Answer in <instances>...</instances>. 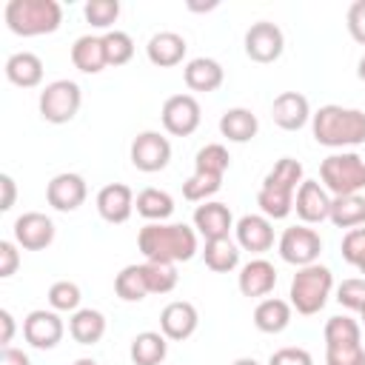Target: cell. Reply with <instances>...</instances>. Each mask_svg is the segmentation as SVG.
Wrapping results in <instances>:
<instances>
[{
	"label": "cell",
	"mask_w": 365,
	"mask_h": 365,
	"mask_svg": "<svg viewBox=\"0 0 365 365\" xmlns=\"http://www.w3.org/2000/svg\"><path fill=\"white\" fill-rule=\"evenodd\" d=\"M137 248L148 262H188L200 251V234L185 222H148L137 234Z\"/></svg>",
	"instance_id": "obj_1"
},
{
	"label": "cell",
	"mask_w": 365,
	"mask_h": 365,
	"mask_svg": "<svg viewBox=\"0 0 365 365\" xmlns=\"http://www.w3.org/2000/svg\"><path fill=\"white\" fill-rule=\"evenodd\" d=\"M311 134L325 148H356L365 143V111L345 106H319L311 114Z\"/></svg>",
	"instance_id": "obj_2"
},
{
	"label": "cell",
	"mask_w": 365,
	"mask_h": 365,
	"mask_svg": "<svg viewBox=\"0 0 365 365\" xmlns=\"http://www.w3.org/2000/svg\"><path fill=\"white\" fill-rule=\"evenodd\" d=\"M302 163L294 157H279L271 171L265 174L259 191H257V205L259 214H265L271 222L274 220H285L294 211V197L297 188L302 185Z\"/></svg>",
	"instance_id": "obj_3"
},
{
	"label": "cell",
	"mask_w": 365,
	"mask_h": 365,
	"mask_svg": "<svg viewBox=\"0 0 365 365\" xmlns=\"http://www.w3.org/2000/svg\"><path fill=\"white\" fill-rule=\"evenodd\" d=\"M3 20L17 37H40L60 29L63 6L57 0H9L3 9Z\"/></svg>",
	"instance_id": "obj_4"
},
{
	"label": "cell",
	"mask_w": 365,
	"mask_h": 365,
	"mask_svg": "<svg viewBox=\"0 0 365 365\" xmlns=\"http://www.w3.org/2000/svg\"><path fill=\"white\" fill-rule=\"evenodd\" d=\"M334 291V274L328 265H305V268H297V274L291 277V288H288V302L297 314L302 317H314L325 308L328 297Z\"/></svg>",
	"instance_id": "obj_5"
},
{
	"label": "cell",
	"mask_w": 365,
	"mask_h": 365,
	"mask_svg": "<svg viewBox=\"0 0 365 365\" xmlns=\"http://www.w3.org/2000/svg\"><path fill=\"white\" fill-rule=\"evenodd\" d=\"M319 182L331 197L365 191V160L356 151H334L319 163Z\"/></svg>",
	"instance_id": "obj_6"
},
{
	"label": "cell",
	"mask_w": 365,
	"mask_h": 365,
	"mask_svg": "<svg viewBox=\"0 0 365 365\" xmlns=\"http://www.w3.org/2000/svg\"><path fill=\"white\" fill-rule=\"evenodd\" d=\"M80 103H83V91L74 80H54L40 91L37 108H40V117L46 123L63 125V123H71L77 117Z\"/></svg>",
	"instance_id": "obj_7"
},
{
	"label": "cell",
	"mask_w": 365,
	"mask_h": 365,
	"mask_svg": "<svg viewBox=\"0 0 365 365\" xmlns=\"http://www.w3.org/2000/svg\"><path fill=\"white\" fill-rule=\"evenodd\" d=\"M277 251L279 257L288 262V265H297V268H305V265H314L322 254V237L308 228V225H291L282 231L279 242H277Z\"/></svg>",
	"instance_id": "obj_8"
},
{
	"label": "cell",
	"mask_w": 365,
	"mask_h": 365,
	"mask_svg": "<svg viewBox=\"0 0 365 365\" xmlns=\"http://www.w3.org/2000/svg\"><path fill=\"white\" fill-rule=\"evenodd\" d=\"M131 165L143 174H157L171 163V143L160 131H140L128 148Z\"/></svg>",
	"instance_id": "obj_9"
},
{
	"label": "cell",
	"mask_w": 365,
	"mask_h": 365,
	"mask_svg": "<svg viewBox=\"0 0 365 365\" xmlns=\"http://www.w3.org/2000/svg\"><path fill=\"white\" fill-rule=\"evenodd\" d=\"M160 120H163V128L171 137H188L200 128L202 111H200V103H197L194 94H171L163 103Z\"/></svg>",
	"instance_id": "obj_10"
},
{
	"label": "cell",
	"mask_w": 365,
	"mask_h": 365,
	"mask_svg": "<svg viewBox=\"0 0 365 365\" xmlns=\"http://www.w3.org/2000/svg\"><path fill=\"white\" fill-rule=\"evenodd\" d=\"M245 54L254 60V63H274L282 57L285 51V34L277 23L271 20H257L251 23V29L245 31Z\"/></svg>",
	"instance_id": "obj_11"
},
{
	"label": "cell",
	"mask_w": 365,
	"mask_h": 365,
	"mask_svg": "<svg viewBox=\"0 0 365 365\" xmlns=\"http://www.w3.org/2000/svg\"><path fill=\"white\" fill-rule=\"evenodd\" d=\"M63 334H66V325H63L60 314L51 311V308H48V311H46V308H34V311H29L26 319H23V336H26V342H29L31 348H37V351H51V348H57L60 339H63Z\"/></svg>",
	"instance_id": "obj_12"
},
{
	"label": "cell",
	"mask_w": 365,
	"mask_h": 365,
	"mask_svg": "<svg viewBox=\"0 0 365 365\" xmlns=\"http://www.w3.org/2000/svg\"><path fill=\"white\" fill-rule=\"evenodd\" d=\"M86 197H88V185H86V180H83L80 174H74V171L54 174V177L48 180V185H46V200H48V205H51L54 211H63V214L77 211V208L86 202Z\"/></svg>",
	"instance_id": "obj_13"
},
{
	"label": "cell",
	"mask_w": 365,
	"mask_h": 365,
	"mask_svg": "<svg viewBox=\"0 0 365 365\" xmlns=\"http://www.w3.org/2000/svg\"><path fill=\"white\" fill-rule=\"evenodd\" d=\"M54 231L57 228H54L51 217H46L43 211H26V214H20L14 220V228H11L14 242L20 248H26V251H43V248H48L54 242Z\"/></svg>",
	"instance_id": "obj_14"
},
{
	"label": "cell",
	"mask_w": 365,
	"mask_h": 365,
	"mask_svg": "<svg viewBox=\"0 0 365 365\" xmlns=\"http://www.w3.org/2000/svg\"><path fill=\"white\" fill-rule=\"evenodd\" d=\"M234 242L240 251L265 254L274 245V222L265 214H245L234 222Z\"/></svg>",
	"instance_id": "obj_15"
},
{
	"label": "cell",
	"mask_w": 365,
	"mask_h": 365,
	"mask_svg": "<svg viewBox=\"0 0 365 365\" xmlns=\"http://www.w3.org/2000/svg\"><path fill=\"white\" fill-rule=\"evenodd\" d=\"M197 325H200V314L188 299H174L160 311V331L171 342H185L188 336H194Z\"/></svg>",
	"instance_id": "obj_16"
},
{
	"label": "cell",
	"mask_w": 365,
	"mask_h": 365,
	"mask_svg": "<svg viewBox=\"0 0 365 365\" xmlns=\"http://www.w3.org/2000/svg\"><path fill=\"white\" fill-rule=\"evenodd\" d=\"M134 200L137 197L125 182H108L97 191L94 205H97V214L108 225H123V222H128V217L134 211Z\"/></svg>",
	"instance_id": "obj_17"
},
{
	"label": "cell",
	"mask_w": 365,
	"mask_h": 365,
	"mask_svg": "<svg viewBox=\"0 0 365 365\" xmlns=\"http://www.w3.org/2000/svg\"><path fill=\"white\" fill-rule=\"evenodd\" d=\"M331 194L325 191L322 182L317 180H302V185L297 188V197H294V211L297 217L302 220V225H317L322 220H328L331 214Z\"/></svg>",
	"instance_id": "obj_18"
},
{
	"label": "cell",
	"mask_w": 365,
	"mask_h": 365,
	"mask_svg": "<svg viewBox=\"0 0 365 365\" xmlns=\"http://www.w3.org/2000/svg\"><path fill=\"white\" fill-rule=\"evenodd\" d=\"M194 231L211 242V240H225L231 231H234V217H231V208L225 202H217V200H208V202H200L194 208Z\"/></svg>",
	"instance_id": "obj_19"
},
{
	"label": "cell",
	"mask_w": 365,
	"mask_h": 365,
	"mask_svg": "<svg viewBox=\"0 0 365 365\" xmlns=\"http://www.w3.org/2000/svg\"><path fill=\"white\" fill-rule=\"evenodd\" d=\"M274 285H277V268H274V262H268V259H262V257L248 259V262L240 268V274H237V288H240V294L248 297V299L268 297V294L274 291Z\"/></svg>",
	"instance_id": "obj_20"
},
{
	"label": "cell",
	"mask_w": 365,
	"mask_h": 365,
	"mask_svg": "<svg viewBox=\"0 0 365 365\" xmlns=\"http://www.w3.org/2000/svg\"><path fill=\"white\" fill-rule=\"evenodd\" d=\"M271 120L282 131H299L305 123H311V103L299 91H282L271 103Z\"/></svg>",
	"instance_id": "obj_21"
},
{
	"label": "cell",
	"mask_w": 365,
	"mask_h": 365,
	"mask_svg": "<svg viewBox=\"0 0 365 365\" xmlns=\"http://www.w3.org/2000/svg\"><path fill=\"white\" fill-rule=\"evenodd\" d=\"M182 80H185V86H188L191 91H205V94H211V91H217V88L222 86L225 68H222L220 60H214V57H194V60L185 63Z\"/></svg>",
	"instance_id": "obj_22"
},
{
	"label": "cell",
	"mask_w": 365,
	"mask_h": 365,
	"mask_svg": "<svg viewBox=\"0 0 365 365\" xmlns=\"http://www.w3.org/2000/svg\"><path fill=\"white\" fill-rule=\"evenodd\" d=\"M185 37L177 34V31H157L151 34L148 46H145V54L148 60L157 66V68H174L182 63L185 57Z\"/></svg>",
	"instance_id": "obj_23"
},
{
	"label": "cell",
	"mask_w": 365,
	"mask_h": 365,
	"mask_svg": "<svg viewBox=\"0 0 365 365\" xmlns=\"http://www.w3.org/2000/svg\"><path fill=\"white\" fill-rule=\"evenodd\" d=\"M6 80L17 88H37L43 83V60L34 51H14L6 66Z\"/></svg>",
	"instance_id": "obj_24"
},
{
	"label": "cell",
	"mask_w": 365,
	"mask_h": 365,
	"mask_svg": "<svg viewBox=\"0 0 365 365\" xmlns=\"http://www.w3.org/2000/svg\"><path fill=\"white\" fill-rule=\"evenodd\" d=\"M257 131H259V120L251 108L234 106V108H225L220 114V134L228 143H248L257 137Z\"/></svg>",
	"instance_id": "obj_25"
},
{
	"label": "cell",
	"mask_w": 365,
	"mask_h": 365,
	"mask_svg": "<svg viewBox=\"0 0 365 365\" xmlns=\"http://www.w3.org/2000/svg\"><path fill=\"white\" fill-rule=\"evenodd\" d=\"M291 314H294L291 302H285L279 297H265L254 308V325L262 334H282L291 325Z\"/></svg>",
	"instance_id": "obj_26"
},
{
	"label": "cell",
	"mask_w": 365,
	"mask_h": 365,
	"mask_svg": "<svg viewBox=\"0 0 365 365\" xmlns=\"http://www.w3.org/2000/svg\"><path fill=\"white\" fill-rule=\"evenodd\" d=\"M71 63L77 71L83 74H100L108 60H106V48H103V37L97 34H83L74 40L71 46Z\"/></svg>",
	"instance_id": "obj_27"
},
{
	"label": "cell",
	"mask_w": 365,
	"mask_h": 365,
	"mask_svg": "<svg viewBox=\"0 0 365 365\" xmlns=\"http://www.w3.org/2000/svg\"><path fill=\"white\" fill-rule=\"evenodd\" d=\"M68 334L77 345H97L106 336V317L97 308H80L68 319Z\"/></svg>",
	"instance_id": "obj_28"
},
{
	"label": "cell",
	"mask_w": 365,
	"mask_h": 365,
	"mask_svg": "<svg viewBox=\"0 0 365 365\" xmlns=\"http://www.w3.org/2000/svg\"><path fill=\"white\" fill-rule=\"evenodd\" d=\"M168 354V339L163 336V331H143L131 339L128 356L134 365H163Z\"/></svg>",
	"instance_id": "obj_29"
},
{
	"label": "cell",
	"mask_w": 365,
	"mask_h": 365,
	"mask_svg": "<svg viewBox=\"0 0 365 365\" xmlns=\"http://www.w3.org/2000/svg\"><path fill=\"white\" fill-rule=\"evenodd\" d=\"M134 208L148 222H165L174 214V197L163 188H143L134 200Z\"/></svg>",
	"instance_id": "obj_30"
},
{
	"label": "cell",
	"mask_w": 365,
	"mask_h": 365,
	"mask_svg": "<svg viewBox=\"0 0 365 365\" xmlns=\"http://www.w3.org/2000/svg\"><path fill=\"white\" fill-rule=\"evenodd\" d=\"M202 262L214 274H231L240 265V245L225 237V240H211L202 248Z\"/></svg>",
	"instance_id": "obj_31"
},
{
	"label": "cell",
	"mask_w": 365,
	"mask_h": 365,
	"mask_svg": "<svg viewBox=\"0 0 365 365\" xmlns=\"http://www.w3.org/2000/svg\"><path fill=\"white\" fill-rule=\"evenodd\" d=\"M328 220L336 228H359L365 225V197L362 194H345V197H334L331 200V214Z\"/></svg>",
	"instance_id": "obj_32"
},
{
	"label": "cell",
	"mask_w": 365,
	"mask_h": 365,
	"mask_svg": "<svg viewBox=\"0 0 365 365\" xmlns=\"http://www.w3.org/2000/svg\"><path fill=\"white\" fill-rule=\"evenodd\" d=\"M114 294L123 302H143L148 297V282H145V271L143 262L137 265H125L117 277H114Z\"/></svg>",
	"instance_id": "obj_33"
},
{
	"label": "cell",
	"mask_w": 365,
	"mask_h": 365,
	"mask_svg": "<svg viewBox=\"0 0 365 365\" xmlns=\"http://www.w3.org/2000/svg\"><path fill=\"white\" fill-rule=\"evenodd\" d=\"M322 336H325V348L328 345H354V342H362V325L348 314H336L325 322Z\"/></svg>",
	"instance_id": "obj_34"
},
{
	"label": "cell",
	"mask_w": 365,
	"mask_h": 365,
	"mask_svg": "<svg viewBox=\"0 0 365 365\" xmlns=\"http://www.w3.org/2000/svg\"><path fill=\"white\" fill-rule=\"evenodd\" d=\"M220 188H222V177H220V174L194 171V174L182 182V197H185L188 202H208Z\"/></svg>",
	"instance_id": "obj_35"
},
{
	"label": "cell",
	"mask_w": 365,
	"mask_h": 365,
	"mask_svg": "<svg viewBox=\"0 0 365 365\" xmlns=\"http://www.w3.org/2000/svg\"><path fill=\"white\" fill-rule=\"evenodd\" d=\"M145 271V282H148V294H171L180 282L177 265L174 262H143Z\"/></svg>",
	"instance_id": "obj_36"
},
{
	"label": "cell",
	"mask_w": 365,
	"mask_h": 365,
	"mask_svg": "<svg viewBox=\"0 0 365 365\" xmlns=\"http://www.w3.org/2000/svg\"><path fill=\"white\" fill-rule=\"evenodd\" d=\"M231 165V154L222 143H205L197 154H194V171H208V174H220L225 177Z\"/></svg>",
	"instance_id": "obj_37"
},
{
	"label": "cell",
	"mask_w": 365,
	"mask_h": 365,
	"mask_svg": "<svg viewBox=\"0 0 365 365\" xmlns=\"http://www.w3.org/2000/svg\"><path fill=\"white\" fill-rule=\"evenodd\" d=\"M103 48H106L108 66H125L134 57V40L128 31H120V29H111L103 34Z\"/></svg>",
	"instance_id": "obj_38"
},
{
	"label": "cell",
	"mask_w": 365,
	"mask_h": 365,
	"mask_svg": "<svg viewBox=\"0 0 365 365\" xmlns=\"http://www.w3.org/2000/svg\"><path fill=\"white\" fill-rule=\"evenodd\" d=\"M80 299H83L80 285L71 282V279H57V282H51V288H48V305H51V311H57V314H63V311H68V314L80 311Z\"/></svg>",
	"instance_id": "obj_39"
},
{
	"label": "cell",
	"mask_w": 365,
	"mask_h": 365,
	"mask_svg": "<svg viewBox=\"0 0 365 365\" xmlns=\"http://www.w3.org/2000/svg\"><path fill=\"white\" fill-rule=\"evenodd\" d=\"M83 17L91 29H103V31H111V26L117 23L120 17V3L117 0H88L83 6Z\"/></svg>",
	"instance_id": "obj_40"
},
{
	"label": "cell",
	"mask_w": 365,
	"mask_h": 365,
	"mask_svg": "<svg viewBox=\"0 0 365 365\" xmlns=\"http://www.w3.org/2000/svg\"><path fill=\"white\" fill-rule=\"evenodd\" d=\"M336 302L348 311H362L365 305V277H348L336 285Z\"/></svg>",
	"instance_id": "obj_41"
},
{
	"label": "cell",
	"mask_w": 365,
	"mask_h": 365,
	"mask_svg": "<svg viewBox=\"0 0 365 365\" xmlns=\"http://www.w3.org/2000/svg\"><path fill=\"white\" fill-rule=\"evenodd\" d=\"M339 254H342V259H345L348 265H354V268L365 259V225L345 231L342 245H339Z\"/></svg>",
	"instance_id": "obj_42"
},
{
	"label": "cell",
	"mask_w": 365,
	"mask_h": 365,
	"mask_svg": "<svg viewBox=\"0 0 365 365\" xmlns=\"http://www.w3.org/2000/svg\"><path fill=\"white\" fill-rule=\"evenodd\" d=\"M325 365H365V348H362V342H354V345H328L325 348Z\"/></svg>",
	"instance_id": "obj_43"
},
{
	"label": "cell",
	"mask_w": 365,
	"mask_h": 365,
	"mask_svg": "<svg viewBox=\"0 0 365 365\" xmlns=\"http://www.w3.org/2000/svg\"><path fill=\"white\" fill-rule=\"evenodd\" d=\"M268 365H314V356L305 348L285 345V348H279L268 356Z\"/></svg>",
	"instance_id": "obj_44"
},
{
	"label": "cell",
	"mask_w": 365,
	"mask_h": 365,
	"mask_svg": "<svg viewBox=\"0 0 365 365\" xmlns=\"http://www.w3.org/2000/svg\"><path fill=\"white\" fill-rule=\"evenodd\" d=\"M345 23H348V34L365 46V0H354L348 6V14H345Z\"/></svg>",
	"instance_id": "obj_45"
},
{
	"label": "cell",
	"mask_w": 365,
	"mask_h": 365,
	"mask_svg": "<svg viewBox=\"0 0 365 365\" xmlns=\"http://www.w3.org/2000/svg\"><path fill=\"white\" fill-rule=\"evenodd\" d=\"M17 248L20 245L14 240H0V277L3 279L14 277L17 268H20V251Z\"/></svg>",
	"instance_id": "obj_46"
},
{
	"label": "cell",
	"mask_w": 365,
	"mask_h": 365,
	"mask_svg": "<svg viewBox=\"0 0 365 365\" xmlns=\"http://www.w3.org/2000/svg\"><path fill=\"white\" fill-rule=\"evenodd\" d=\"M0 188H3V200H0V211H11L14 200H17V185L9 174H0Z\"/></svg>",
	"instance_id": "obj_47"
},
{
	"label": "cell",
	"mask_w": 365,
	"mask_h": 365,
	"mask_svg": "<svg viewBox=\"0 0 365 365\" xmlns=\"http://www.w3.org/2000/svg\"><path fill=\"white\" fill-rule=\"evenodd\" d=\"M0 365H31V359H29V354H26V351L6 345V348L0 351Z\"/></svg>",
	"instance_id": "obj_48"
},
{
	"label": "cell",
	"mask_w": 365,
	"mask_h": 365,
	"mask_svg": "<svg viewBox=\"0 0 365 365\" xmlns=\"http://www.w3.org/2000/svg\"><path fill=\"white\" fill-rule=\"evenodd\" d=\"M0 325H3V334H0V345L6 348V345L11 342V336H14V317H11V311L0 308Z\"/></svg>",
	"instance_id": "obj_49"
},
{
	"label": "cell",
	"mask_w": 365,
	"mask_h": 365,
	"mask_svg": "<svg viewBox=\"0 0 365 365\" xmlns=\"http://www.w3.org/2000/svg\"><path fill=\"white\" fill-rule=\"evenodd\" d=\"M356 77L365 83V54H362V57H359V63H356Z\"/></svg>",
	"instance_id": "obj_50"
},
{
	"label": "cell",
	"mask_w": 365,
	"mask_h": 365,
	"mask_svg": "<svg viewBox=\"0 0 365 365\" xmlns=\"http://www.w3.org/2000/svg\"><path fill=\"white\" fill-rule=\"evenodd\" d=\"M231 365H259V362H257L254 356H240V359H234Z\"/></svg>",
	"instance_id": "obj_51"
},
{
	"label": "cell",
	"mask_w": 365,
	"mask_h": 365,
	"mask_svg": "<svg viewBox=\"0 0 365 365\" xmlns=\"http://www.w3.org/2000/svg\"><path fill=\"white\" fill-rule=\"evenodd\" d=\"M71 365H97V359H91V356H80V359H74Z\"/></svg>",
	"instance_id": "obj_52"
},
{
	"label": "cell",
	"mask_w": 365,
	"mask_h": 365,
	"mask_svg": "<svg viewBox=\"0 0 365 365\" xmlns=\"http://www.w3.org/2000/svg\"><path fill=\"white\" fill-rule=\"evenodd\" d=\"M359 325H365V305H362V311H359Z\"/></svg>",
	"instance_id": "obj_53"
},
{
	"label": "cell",
	"mask_w": 365,
	"mask_h": 365,
	"mask_svg": "<svg viewBox=\"0 0 365 365\" xmlns=\"http://www.w3.org/2000/svg\"><path fill=\"white\" fill-rule=\"evenodd\" d=\"M356 271H359V274H362V277H365V259H362V262H359V265H356Z\"/></svg>",
	"instance_id": "obj_54"
}]
</instances>
